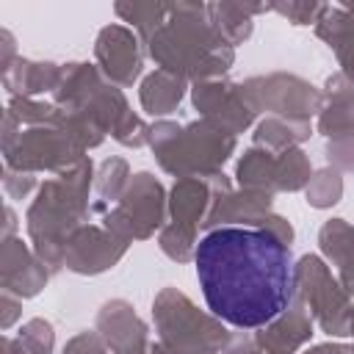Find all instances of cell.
<instances>
[{
	"instance_id": "obj_12",
	"label": "cell",
	"mask_w": 354,
	"mask_h": 354,
	"mask_svg": "<svg viewBox=\"0 0 354 354\" xmlns=\"http://www.w3.org/2000/svg\"><path fill=\"white\" fill-rule=\"evenodd\" d=\"M130 243L119 241L113 232H108L102 224H83L72 232L64 254V268L80 277H97L108 268H113L124 254Z\"/></svg>"
},
{
	"instance_id": "obj_6",
	"label": "cell",
	"mask_w": 354,
	"mask_h": 354,
	"mask_svg": "<svg viewBox=\"0 0 354 354\" xmlns=\"http://www.w3.org/2000/svg\"><path fill=\"white\" fill-rule=\"evenodd\" d=\"M293 296L310 310L313 321L329 337H348V313L354 299L332 277L321 254H301L293 263Z\"/></svg>"
},
{
	"instance_id": "obj_25",
	"label": "cell",
	"mask_w": 354,
	"mask_h": 354,
	"mask_svg": "<svg viewBox=\"0 0 354 354\" xmlns=\"http://www.w3.org/2000/svg\"><path fill=\"white\" fill-rule=\"evenodd\" d=\"M55 348V329L47 318H30L19 326V332L3 335L0 354H53Z\"/></svg>"
},
{
	"instance_id": "obj_2",
	"label": "cell",
	"mask_w": 354,
	"mask_h": 354,
	"mask_svg": "<svg viewBox=\"0 0 354 354\" xmlns=\"http://www.w3.org/2000/svg\"><path fill=\"white\" fill-rule=\"evenodd\" d=\"M144 47L158 69L180 75L188 83L221 80L235 64V47L213 30L207 3H169L166 25Z\"/></svg>"
},
{
	"instance_id": "obj_5",
	"label": "cell",
	"mask_w": 354,
	"mask_h": 354,
	"mask_svg": "<svg viewBox=\"0 0 354 354\" xmlns=\"http://www.w3.org/2000/svg\"><path fill=\"white\" fill-rule=\"evenodd\" d=\"M238 147V138L218 130L216 124L205 122V119H194L188 124H183L180 136L155 149V160L158 166L171 174L174 180L180 177H207L224 169V163L232 158Z\"/></svg>"
},
{
	"instance_id": "obj_13",
	"label": "cell",
	"mask_w": 354,
	"mask_h": 354,
	"mask_svg": "<svg viewBox=\"0 0 354 354\" xmlns=\"http://www.w3.org/2000/svg\"><path fill=\"white\" fill-rule=\"evenodd\" d=\"M50 268L36 257L33 246H28L19 235L3 238L0 246V288L17 299H33L44 290L50 279Z\"/></svg>"
},
{
	"instance_id": "obj_27",
	"label": "cell",
	"mask_w": 354,
	"mask_h": 354,
	"mask_svg": "<svg viewBox=\"0 0 354 354\" xmlns=\"http://www.w3.org/2000/svg\"><path fill=\"white\" fill-rule=\"evenodd\" d=\"M318 249L335 268L354 257V224L346 218H329L318 230Z\"/></svg>"
},
{
	"instance_id": "obj_47",
	"label": "cell",
	"mask_w": 354,
	"mask_h": 354,
	"mask_svg": "<svg viewBox=\"0 0 354 354\" xmlns=\"http://www.w3.org/2000/svg\"><path fill=\"white\" fill-rule=\"evenodd\" d=\"M337 279H340V285L348 290V296L354 299V257H351L348 263L337 266Z\"/></svg>"
},
{
	"instance_id": "obj_23",
	"label": "cell",
	"mask_w": 354,
	"mask_h": 354,
	"mask_svg": "<svg viewBox=\"0 0 354 354\" xmlns=\"http://www.w3.org/2000/svg\"><path fill=\"white\" fill-rule=\"evenodd\" d=\"M310 136H313L310 122H288V119H279V116H266L254 124L252 141H254V147L279 155L285 149L301 147Z\"/></svg>"
},
{
	"instance_id": "obj_46",
	"label": "cell",
	"mask_w": 354,
	"mask_h": 354,
	"mask_svg": "<svg viewBox=\"0 0 354 354\" xmlns=\"http://www.w3.org/2000/svg\"><path fill=\"white\" fill-rule=\"evenodd\" d=\"M299 354H351L348 351V343H337V340H329V343H318V346H310Z\"/></svg>"
},
{
	"instance_id": "obj_44",
	"label": "cell",
	"mask_w": 354,
	"mask_h": 354,
	"mask_svg": "<svg viewBox=\"0 0 354 354\" xmlns=\"http://www.w3.org/2000/svg\"><path fill=\"white\" fill-rule=\"evenodd\" d=\"M19 55H17V41H14V33L11 30H0V75L17 61Z\"/></svg>"
},
{
	"instance_id": "obj_28",
	"label": "cell",
	"mask_w": 354,
	"mask_h": 354,
	"mask_svg": "<svg viewBox=\"0 0 354 354\" xmlns=\"http://www.w3.org/2000/svg\"><path fill=\"white\" fill-rule=\"evenodd\" d=\"M130 166L124 158H105L100 166H97V174H94V191H97V202H105L108 207L119 205L127 183H130Z\"/></svg>"
},
{
	"instance_id": "obj_40",
	"label": "cell",
	"mask_w": 354,
	"mask_h": 354,
	"mask_svg": "<svg viewBox=\"0 0 354 354\" xmlns=\"http://www.w3.org/2000/svg\"><path fill=\"white\" fill-rule=\"evenodd\" d=\"M326 166L335 171H354V138L326 141Z\"/></svg>"
},
{
	"instance_id": "obj_38",
	"label": "cell",
	"mask_w": 354,
	"mask_h": 354,
	"mask_svg": "<svg viewBox=\"0 0 354 354\" xmlns=\"http://www.w3.org/2000/svg\"><path fill=\"white\" fill-rule=\"evenodd\" d=\"M61 354H111V348L97 329H83L66 340Z\"/></svg>"
},
{
	"instance_id": "obj_34",
	"label": "cell",
	"mask_w": 354,
	"mask_h": 354,
	"mask_svg": "<svg viewBox=\"0 0 354 354\" xmlns=\"http://www.w3.org/2000/svg\"><path fill=\"white\" fill-rule=\"evenodd\" d=\"M315 130L326 136L329 141L337 138H354V102L340 105H324L315 122Z\"/></svg>"
},
{
	"instance_id": "obj_26",
	"label": "cell",
	"mask_w": 354,
	"mask_h": 354,
	"mask_svg": "<svg viewBox=\"0 0 354 354\" xmlns=\"http://www.w3.org/2000/svg\"><path fill=\"white\" fill-rule=\"evenodd\" d=\"M116 17L122 22H127V28H133L141 41L152 39L155 30H160L169 19V3H158V0H136V3H116L113 6Z\"/></svg>"
},
{
	"instance_id": "obj_7",
	"label": "cell",
	"mask_w": 354,
	"mask_h": 354,
	"mask_svg": "<svg viewBox=\"0 0 354 354\" xmlns=\"http://www.w3.org/2000/svg\"><path fill=\"white\" fill-rule=\"evenodd\" d=\"M241 91L254 113L279 116L288 122H310L324 108V94L310 80L290 72L254 75L241 83Z\"/></svg>"
},
{
	"instance_id": "obj_49",
	"label": "cell",
	"mask_w": 354,
	"mask_h": 354,
	"mask_svg": "<svg viewBox=\"0 0 354 354\" xmlns=\"http://www.w3.org/2000/svg\"><path fill=\"white\" fill-rule=\"evenodd\" d=\"M348 337H354V304H351V313H348Z\"/></svg>"
},
{
	"instance_id": "obj_19",
	"label": "cell",
	"mask_w": 354,
	"mask_h": 354,
	"mask_svg": "<svg viewBox=\"0 0 354 354\" xmlns=\"http://www.w3.org/2000/svg\"><path fill=\"white\" fill-rule=\"evenodd\" d=\"M108 80L102 77L97 64H86V61H69L61 69V80L58 88L53 91V102L61 111H83L91 97L105 86Z\"/></svg>"
},
{
	"instance_id": "obj_48",
	"label": "cell",
	"mask_w": 354,
	"mask_h": 354,
	"mask_svg": "<svg viewBox=\"0 0 354 354\" xmlns=\"http://www.w3.org/2000/svg\"><path fill=\"white\" fill-rule=\"evenodd\" d=\"M17 227H19V221H17V213H14V207L8 205V207H6V224H3V238H14V235H17Z\"/></svg>"
},
{
	"instance_id": "obj_43",
	"label": "cell",
	"mask_w": 354,
	"mask_h": 354,
	"mask_svg": "<svg viewBox=\"0 0 354 354\" xmlns=\"http://www.w3.org/2000/svg\"><path fill=\"white\" fill-rule=\"evenodd\" d=\"M22 315V299L11 296V293H0V326L11 329Z\"/></svg>"
},
{
	"instance_id": "obj_17",
	"label": "cell",
	"mask_w": 354,
	"mask_h": 354,
	"mask_svg": "<svg viewBox=\"0 0 354 354\" xmlns=\"http://www.w3.org/2000/svg\"><path fill=\"white\" fill-rule=\"evenodd\" d=\"M313 315L293 296V301L266 326L254 329V340L266 348V354H299L313 337Z\"/></svg>"
},
{
	"instance_id": "obj_50",
	"label": "cell",
	"mask_w": 354,
	"mask_h": 354,
	"mask_svg": "<svg viewBox=\"0 0 354 354\" xmlns=\"http://www.w3.org/2000/svg\"><path fill=\"white\" fill-rule=\"evenodd\" d=\"M343 8H346V11L351 14V17H354V3H343Z\"/></svg>"
},
{
	"instance_id": "obj_31",
	"label": "cell",
	"mask_w": 354,
	"mask_h": 354,
	"mask_svg": "<svg viewBox=\"0 0 354 354\" xmlns=\"http://www.w3.org/2000/svg\"><path fill=\"white\" fill-rule=\"evenodd\" d=\"M343 196V174L324 166L318 171H313L307 188H304V199L310 207L315 210H329L332 205H337Z\"/></svg>"
},
{
	"instance_id": "obj_51",
	"label": "cell",
	"mask_w": 354,
	"mask_h": 354,
	"mask_svg": "<svg viewBox=\"0 0 354 354\" xmlns=\"http://www.w3.org/2000/svg\"><path fill=\"white\" fill-rule=\"evenodd\" d=\"M348 351H351V354H354V340H351V343H348Z\"/></svg>"
},
{
	"instance_id": "obj_11",
	"label": "cell",
	"mask_w": 354,
	"mask_h": 354,
	"mask_svg": "<svg viewBox=\"0 0 354 354\" xmlns=\"http://www.w3.org/2000/svg\"><path fill=\"white\" fill-rule=\"evenodd\" d=\"M133 227L136 241H147L166 227L169 194L152 171H136L116 205Z\"/></svg>"
},
{
	"instance_id": "obj_3",
	"label": "cell",
	"mask_w": 354,
	"mask_h": 354,
	"mask_svg": "<svg viewBox=\"0 0 354 354\" xmlns=\"http://www.w3.org/2000/svg\"><path fill=\"white\" fill-rule=\"evenodd\" d=\"M94 174L97 169L91 158H83L75 169L44 180L25 213L30 246L36 257L50 268V274H58L64 268V254L72 232L91 216L88 191L94 185Z\"/></svg>"
},
{
	"instance_id": "obj_22",
	"label": "cell",
	"mask_w": 354,
	"mask_h": 354,
	"mask_svg": "<svg viewBox=\"0 0 354 354\" xmlns=\"http://www.w3.org/2000/svg\"><path fill=\"white\" fill-rule=\"evenodd\" d=\"M185 94H188V80L180 75H171L166 69H155V72L144 75L138 83V102L155 119H163L171 111H177L180 102L185 100Z\"/></svg>"
},
{
	"instance_id": "obj_21",
	"label": "cell",
	"mask_w": 354,
	"mask_h": 354,
	"mask_svg": "<svg viewBox=\"0 0 354 354\" xmlns=\"http://www.w3.org/2000/svg\"><path fill=\"white\" fill-rule=\"evenodd\" d=\"M315 36L337 55L340 72L354 80V17L343 6H324L315 19Z\"/></svg>"
},
{
	"instance_id": "obj_20",
	"label": "cell",
	"mask_w": 354,
	"mask_h": 354,
	"mask_svg": "<svg viewBox=\"0 0 354 354\" xmlns=\"http://www.w3.org/2000/svg\"><path fill=\"white\" fill-rule=\"evenodd\" d=\"M268 11L271 3H230V0L207 3V19L230 47L243 44L254 33V17Z\"/></svg>"
},
{
	"instance_id": "obj_16",
	"label": "cell",
	"mask_w": 354,
	"mask_h": 354,
	"mask_svg": "<svg viewBox=\"0 0 354 354\" xmlns=\"http://www.w3.org/2000/svg\"><path fill=\"white\" fill-rule=\"evenodd\" d=\"M268 213H274V194L257 188H230L213 196L202 230L210 232L218 227H257Z\"/></svg>"
},
{
	"instance_id": "obj_1",
	"label": "cell",
	"mask_w": 354,
	"mask_h": 354,
	"mask_svg": "<svg viewBox=\"0 0 354 354\" xmlns=\"http://www.w3.org/2000/svg\"><path fill=\"white\" fill-rule=\"evenodd\" d=\"M196 279L207 310L254 332L293 301V254L257 227H218L196 243Z\"/></svg>"
},
{
	"instance_id": "obj_15",
	"label": "cell",
	"mask_w": 354,
	"mask_h": 354,
	"mask_svg": "<svg viewBox=\"0 0 354 354\" xmlns=\"http://www.w3.org/2000/svg\"><path fill=\"white\" fill-rule=\"evenodd\" d=\"M232 183L224 171L207 174V177H180L169 188V218L185 227H202L213 196L230 191Z\"/></svg>"
},
{
	"instance_id": "obj_33",
	"label": "cell",
	"mask_w": 354,
	"mask_h": 354,
	"mask_svg": "<svg viewBox=\"0 0 354 354\" xmlns=\"http://www.w3.org/2000/svg\"><path fill=\"white\" fill-rule=\"evenodd\" d=\"M55 127H61L83 152H88V149H97L102 141H105V130L91 119V116H86V113H77V111H61V116H58V124Z\"/></svg>"
},
{
	"instance_id": "obj_39",
	"label": "cell",
	"mask_w": 354,
	"mask_h": 354,
	"mask_svg": "<svg viewBox=\"0 0 354 354\" xmlns=\"http://www.w3.org/2000/svg\"><path fill=\"white\" fill-rule=\"evenodd\" d=\"M3 188H6L8 199H28L30 191H39V183H36V174L3 166Z\"/></svg>"
},
{
	"instance_id": "obj_24",
	"label": "cell",
	"mask_w": 354,
	"mask_h": 354,
	"mask_svg": "<svg viewBox=\"0 0 354 354\" xmlns=\"http://www.w3.org/2000/svg\"><path fill=\"white\" fill-rule=\"evenodd\" d=\"M238 188H257L277 194V155L260 147H249L235 163Z\"/></svg>"
},
{
	"instance_id": "obj_10",
	"label": "cell",
	"mask_w": 354,
	"mask_h": 354,
	"mask_svg": "<svg viewBox=\"0 0 354 354\" xmlns=\"http://www.w3.org/2000/svg\"><path fill=\"white\" fill-rule=\"evenodd\" d=\"M191 102L199 111V119L216 124L218 130H224L230 136L246 133L257 119V113L249 108V102L241 91V83H232L227 77L194 83Z\"/></svg>"
},
{
	"instance_id": "obj_32",
	"label": "cell",
	"mask_w": 354,
	"mask_h": 354,
	"mask_svg": "<svg viewBox=\"0 0 354 354\" xmlns=\"http://www.w3.org/2000/svg\"><path fill=\"white\" fill-rule=\"evenodd\" d=\"M6 111L25 127H53L61 116V108L55 102H44L36 97H11Z\"/></svg>"
},
{
	"instance_id": "obj_9",
	"label": "cell",
	"mask_w": 354,
	"mask_h": 354,
	"mask_svg": "<svg viewBox=\"0 0 354 354\" xmlns=\"http://www.w3.org/2000/svg\"><path fill=\"white\" fill-rule=\"evenodd\" d=\"M144 58H147V47L141 36L127 25L111 22L94 39V61L102 77L119 88H127L141 77Z\"/></svg>"
},
{
	"instance_id": "obj_45",
	"label": "cell",
	"mask_w": 354,
	"mask_h": 354,
	"mask_svg": "<svg viewBox=\"0 0 354 354\" xmlns=\"http://www.w3.org/2000/svg\"><path fill=\"white\" fill-rule=\"evenodd\" d=\"M19 133H22V124L6 111L3 113V133H0V152H8L14 147V141L19 138Z\"/></svg>"
},
{
	"instance_id": "obj_29",
	"label": "cell",
	"mask_w": 354,
	"mask_h": 354,
	"mask_svg": "<svg viewBox=\"0 0 354 354\" xmlns=\"http://www.w3.org/2000/svg\"><path fill=\"white\" fill-rule=\"evenodd\" d=\"M313 177V163L301 147L285 149L277 155V194L279 191H304Z\"/></svg>"
},
{
	"instance_id": "obj_30",
	"label": "cell",
	"mask_w": 354,
	"mask_h": 354,
	"mask_svg": "<svg viewBox=\"0 0 354 354\" xmlns=\"http://www.w3.org/2000/svg\"><path fill=\"white\" fill-rule=\"evenodd\" d=\"M196 227H185L177 221H169L160 232H158V249L174 260V263H191L196 257Z\"/></svg>"
},
{
	"instance_id": "obj_35",
	"label": "cell",
	"mask_w": 354,
	"mask_h": 354,
	"mask_svg": "<svg viewBox=\"0 0 354 354\" xmlns=\"http://www.w3.org/2000/svg\"><path fill=\"white\" fill-rule=\"evenodd\" d=\"M111 136H113V141H119V144L127 147V149H141V147L149 144V124H147L138 113L130 111V113L111 130Z\"/></svg>"
},
{
	"instance_id": "obj_41",
	"label": "cell",
	"mask_w": 354,
	"mask_h": 354,
	"mask_svg": "<svg viewBox=\"0 0 354 354\" xmlns=\"http://www.w3.org/2000/svg\"><path fill=\"white\" fill-rule=\"evenodd\" d=\"M257 230H266V232H271L274 238H279L285 246H290L293 243V238H296V232H293V224L285 218V216H279V213H268L260 224H257Z\"/></svg>"
},
{
	"instance_id": "obj_18",
	"label": "cell",
	"mask_w": 354,
	"mask_h": 354,
	"mask_svg": "<svg viewBox=\"0 0 354 354\" xmlns=\"http://www.w3.org/2000/svg\"><path fill=\"white\" fill-rule=\"evenodd\" d=\"M64 64L53 61H33V58H17L3 75V88L11 97H39V94H53L58 88Z\"/></svg>"
},
{
	"instance_id": "obj_8",
	"label": "cell",
	"mask_w": 354,
	"mask_h": 354,
	"mask_svg": "<svg viewBox=\"0 0 354 354\" xmlns=\"http://www.w3.org/2000/svg\"><path fill=\"white\" fill-rule=\"evenodd\" d=\"M83 158H88L61 127H25L19 133V138L14 141V147L8 152H3V166L17 169V171H28V174H39V171H50V174H64L69 169H75Z\"/></svg>"
},
{
	"instance_id": "obj_14",
	"label": "cell",
	"mask_w": 354,
	"mask_h": 354,
	"mask_svg": "<svg viewBox=\"0 0 354 354\" xmlns=\"http://www.w3.org/2000/svg\"><path fill=\"white\" fill-rule=\"evenodd\" d=\"M94 329L111 354H149V329L127 299H108L94 318Z\"/></svg>"
},
{
	"instance_id": "obj_42",
	"label": "cell",
	"mask_w": 354,
	"mask_h": 354,
	"mask_svg": "<svg viewBox=\"0 0 354 354\" xmlns=\"http://www.w3.org/2000/svg\"><path fill=\"white\" fill-rule=\"evenodd\" d=\"M224 354H266V348L254 340V332L241 329V332H232V337H230Z\"/></svg>"
},
{
	"instance_id": "obj_52",
	"label": "cell",
	"mask_w": 354,
	"mask_h": 354,
	"mask_svg": "<svg viewBox=\"0 0 354 354\" xmlns=\"http://www.w3.org/2000/svg\"><path fill=\"white\" fill-rule=\"evenodd\" d=\"M207 354H221V351H207Z\"/></svg>"
},
{
	"instance_id": "obj_36",
	"label": "cell",
	"mask_w": 354,
	"mask_h": 354,
	"mask_svg": "<svg viewBox=\"0 0 354 354\" xmlns=\"http://www.w3.org/2000/svg\"><path fill=\"white\" fill-rule=\"evenodd\" d=\"M324 3H315V0H288V3H271V11L285 17L290 25L301 28V25H315L318 14H321Z\"/></svg>"
},
{
	"instance_id": "obj_4",
	"label": "cell",
	"mask_w": 354,
	"mask_h": 354,
	"mask_svg": "<svg viewBox=\"0 0 354 354\" xmlns=\"http://www.w3.org/2000/svg\"><path fill=\"white\" fill-rule=\"evenodd\" d=\"M152 321L158 340L177 354L224 351L232 332L221 318L205 313L177 288H160L152 299Z\"/></svg>"
},
{
	"instance_id": "obj_37",
	"label": "cell",
	"mask_w": 354,
	"mask_h": 354,
	"mask_svg": "<svg viewBox=\"0 0 354 354\" xmlns=\"http://www.w3.org/2000/svg\"><path fill=\"white\" fill-rule=\"evenodd\" d=\"M324 105H340V102H354V80L346 72H335L326 77L324 88Z\"/></svg>"
}]
</instances>
